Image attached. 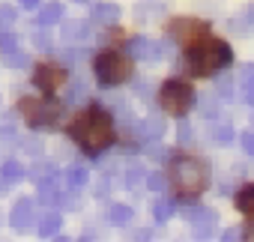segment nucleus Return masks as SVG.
Segmentation results:
<instances>
[{
  "label": "nucleus",
  "mask_w": 254,
  "mask_h": 242,
  "mask_svg": "<svg viewBox=\"0 0 254 242\" xmlns=\"http://www.w3.org/2000/svg\"><path fill=\"white\" fill-rule=\"evenodd\" d=\"M93 69H96L99 84H105V87H114V84H123V81L132 78V63L126 60L123 54H117V51L99 54L96 63H93Z\"/></svg>",
  "instance_id": "4"
},
{
  "label": "nucleus",
  "mask_w": 254,
  "mask_h": 242,
  "mask_svg": "<svg viewBox=\"0 0 254 242\" xmlns=\"http://www.w3.org/2000/svg\"><path fill=\"white\" fill-rule=\"evenodd\" d=\"M87 36H90L87 21H63V39L66 42H84Z\"/></svg>",
  "instance_id": "15"
},
{
  "label": "nucleus",
  "mask_w": 254,
  "mask_h": 242,
  "mask_svg": "<svg viewBox=\"0 0 254 242\" xmlns=\"http://www.w3.org/2000/svg\"><path fill=\"white\" fill-rule=\"evenodd\" d=\"M206 180H209V171L200 159H191V156H180L171 162V182L174 188L183 194V197H194L206 188Z\"/></svg>",
  "instance_id": "3"
},
{
  "label": "nucleus",
  "mask_w": 254,
  "mask_h": 242,
  "mask_svg": "<svg viewBox=\"0 0 254 242\" xmlns=\"http://www.w3.org/2000/svg\"><path fill=\"white\" fill-rule=\"evenodd\" d=\"M233 84H236V81H233V75H227V72H218V75H215V93H218L224 102H230V99L236 96Z\"/></svg>",
  "instance_id": "21"
},
{
  "label": "nucleus",
  "mask_w": 254,
  "mask_h": 242,
  "mask_svg": "<svg viewBox=\"0 0 254 242\" xmlns=\"http://www.w3.org/2000/svg\"><path fill=\"white\" fill-rule=\"evenodd\" d=\"M117 18H120V6L117 3H99V6H93V21L96 24L111 27V24H117Z\"/></svg>",
  "instance_id": "14"
},
{
  "label": "nucleus",
  "mask_w": 254,
  "mask_h": 242,
  "mask_svg": "<svg viewBox=\"0 0 254 242\" xmlns=\"http://www.w3.org/2000/svg\"><path fill=\"white\" fill-rule=\"evenodd\" d=\"M147 168L144 165H129L126 168V174H123V185L126 188H135V185H141V182H147Z\"/></svg>",
  "instance_id": "19"
},
{
  "label": "nucleus",
  "mask_w": 254,
  "mask_h": 242,
  "mask_svg": "<svg viewBox=\"0 0 254 242\" xmlns=\"http://www.w3.org/2000/svg\"><path fill=\"white\" fill-rule=\"evenodd\" d=\"M6 66H9V69H27V66H30V57H27L24 51L15 48V51L6 54Z\"/></svg>",
  "instance_id": "27"
},
{
  "label": "nucleus",
  "mask_w": 254,
  "mask_h": 242,
  "mask_svg": "<svg viewBox=\"0 0 254 242\" xmlns=\"http://www.w3.org/2000/svg\"><path fill=\"white\" fill-rule=\"evenodd\" d=\"M177 141H180V144H191V141H194V132H191V126L186 123L183 117H180V126H177Z\"/></svg>",
  "instance_id": "31"
},
{
  "label": "nucleus",
  "mask_w": 254,
  "mask_h": 242,
  "mask_svg": "<svg viewBox=\"0 0 254 242\" xmlns=\"http://www.w3.org/2000/svg\"><path fill=\"white\" fill-rule=\"evenodd\" d=\"M0 138H3V141H12V138H15V129H12V126H0Z\"/></svg>",
  "instance_id": "39"
},
{
  "label": "nucleus",
  "mask_w": 254,
  "mask_h": 242,
  "mask_svg": "<svg viewBox=\"0 0 254 242\" xmlns=\"http://www.w3.org/2000/svg\"><path fill=\"white\" fill-rule=\"evenodd\" d=\"M15 24V9L6 6V3H0V30H9Z\"/></svg>",
  "instance_id": "30"
},
{
  "label": "nucleus",
  "mask_w": 254,
  "mask_h": 242,
  "mask_svg": "<svg viewBox=\"0 0 254 242\" xmlns=\"http://www.w3.org/2000/svg\"><path fill=\"white\" fill-rule=\"evenodd\" d=\"M6 182H9L6 177H0V194H3V191H6Z\"/></svg>",
  "instance_id": "44"
},
{
  "label": "nucleus",
  "mask_w": 254,
  "mask_h": 242,
  "mask_svg": "<svg viewBox=\"0 0 254 242\" xmlns=\"http://www.w3.org/2000/svg\"><path fill=\"white\" fill-rule=\"evenodd\" d=\"M174 212H177V203H174L171 197H159V200L153 203V215H156V221H159V224H165Z\"/></svg>",
  "instance_id": "22"
},
{
  "label": "nucleus",
  "mask_w": 254,
  "mask_h": 242,
  "mask_svg": "<svg viewBox=\"0 0 254 242\" xmlns=\"http://www.w3.org/2000/svg\"><path fill=\"white\" fill-rule=\"evenodd\" d=\"M233 60V54H230V48L221 42V39H212V36H203L194 48H191V54H189V72L194 75V78H203V75H212V72H218V69H224L227 63Z\"/></svg>",
  "instance_id": "2"
},
{
  "label": "nucleus",
  "mask_w": 254,
  "mask_h": 242,
  "mask_svg": "<svg viewBox=\"0 0 254 242\" xmlns=\"http://www.w3.org/2000/svg\"><path fill=\"white\" fill-rule=\"evenodd\" d=\"M57 230H60V215H57V212L39 215V221H36V233H39V236H54Z\"/></svg>",
  "instance_id": "20"
},
{
  "label": "nucleus",
  "mask_w": 254,
  "mask_h": 242,
  "mask_svg": "<svg viewBox=\"0 0 254 242\" xmlns=\"http://www.w3.org/2000/svg\"><path fill=\"white\" fill-rule=\"evenodd\" d=\"M135 90H138V96H141V99H150V96H153V84H150V81H138V87H135Z\"/></svg>",
  "instance_id": "37"
},
{
  "label": "nucleus",
  "mask_w": 254,
  "mask_h": 242,
  "mask_svg": "<svg viewBox=\"0 0 254 242\" xmlns=\"http://www.w3.org/2000/svg\"><path fill=\"white\" fill-rule=\"evenodd\" d=\"M209 141L218 144V147H230V144L236 141V132H233L227 123H215V126L209 129Z\"/></svg>",
  "instance_id": "17"
},
{
  "label": "nucleus",
  "mask_w": 254,
  "mask_h": 242,
  "mask_svg": "<svg viewBox=\"0 0 254 242\" xmlns=\"http://www.w3.org/2000/svg\"><path fill=\"white\" fill-rule=\"evenodd\" d=\"M24 174H27V171H24V165H18L15 159H9V162L3 165V177H6L9 182H18V180H24Z\"/></svg>",
  "instance_id": "25"
},
{
  "label": "nucleus",
  "mask_w": 254,
  "mask_h": 242,
  "mask_svg": "<svg viewBox=\"0 0 254 242\" xmlns=\"http://www.w3.org/2000/svg\"><path fill=\"white\" fill-rule=\"evenodd\" d=\"M63 182H66L69 191H81V188L87 185V168H84V165H69V168L63 171Z\"/></svg>",
  "instance_id": "13"
},
{
  "label": "nucleus",
  "mask_w": 254,
  "mask_h": 242,
  "mask_svg": "<svg viewBox=\"0 0 254 242\" xmlns=\"http://www.w3.org/2000/svg\"><path fill=\"white\" fill-rule=\"evenodd\" d=\"M221 96L212 90V93H203V96H197V108H200V114L206 117V120H218L221 117Z\"/></svg>",
  "instance_id": "12"
},
{
  "label": "nucleus",
  "mask_w": 254,
  "mask_h": 242,
  "mask_svg": "<svg viewBox=\"0 0 254 242\" xmlns=\"http://www.w3.org/2000/svg\"><path fill=\"white\" fill-rule=\"evenodd\" d=\"M230 27H233V30H251V27H254V6H248V9L242 12V18H233Z\"/></svg>",
  "instance_id": "28"
},
{
  "label": "nucleus",
  "mask_w": 254,
  "mask_h": 242,
  "mask_svg": "<svg viewBox=\"0 0 254 242\" xmlns=\"http://www.w3.org/2000/svg\"><path fill=\"white\" fill-rule=\"evenodd\" d=\"M21 114L33 129L36 126H51L60 117V105L51 102V99H21Z\"/></svg>",
  "instance_id": "6"
},
{
  "label": "nucleus",
  "mask_w": 254,
  "mask_h": 242,
  "mask_svg": "<svg viewBox=\"0 0 254 242\" xmlns=\"http://www.w3.org/2000/svg\"><path fill=\"white\" fill-rule=\"evenodd\" d=\"M69 135L87 150V153H102L114 141V123L105 108H90L84 111L75 123L69 126Z\"/></svg>",
  "instance_id": "1"
},
{
  "label": "nucleus",
  "mask_w": 254,
  "mask_h": 242,
  "mask_svg": "<svg viewBox=\"0 0 254 242\" xmlns=\"http://www.w3.org/2000/svg\"><path fill=\"white\" fill-rule=\"evenodd\" d=\"M81 102H87V84L84 81H75L69 87V93H66V105H81Z\"/></svg>",
  "instance_id": "24"
},
{
  "label": "nucleus",
  "mask_w": 254,
  "mask_h": 242,
  "mask_svg": "<svg viewBox=\"0 0 254 242\" xmlns=\"http://www.w3.org/2000/svg\"><path fill=\"white\" fill-rule=\"evenodd\" d=\"M15 48H18V36L9 33V30H0V51L9 54V51H15Z\"/></svg>",
  "instance_id": "29"
},
{
  "label": "nucleus",
  "mask_w": 254,
  "mask_h": 242,
  "mask_svg": "<svg viewBox=\"0 0 254 242\" xmlns=\"http://www.w3.org/2000/svg\"><path fill=\"white\" fill-rule=\"evenodd\" d=\"M129 54L135 60H159L162 57V45L156 39H147V36H135L129 39Z\"/></svg>",
  "instance_id": "10"
},
{
  "label": "nucleus",
  "mask_w": 254,
  "mask_h": 242,
  "mask_svg": "<svg viewBox=\"0 0 254 242\" xmlns=\"http://www.w3.org/2000/svg\"><path fill=\"white\" fill-rule=\"evenodd\" d=\"M30 39H33V45H36L39 51H51V45H54V42H51V36H48V30H45L42 24L33 30V36H30Z\"/></svg>",
  "instance_id": "26"
},
{
  "label": "nucleus",
  "mask_w": 254,
  "mask_h": 242,
  "mask_svg": "<svg viewBox=\"0 0 254 242\" xmlns=\"http://www.w3.org/2000/svg\"><path fill=\"white\" fill-rule=\"evenodd\" d=\"M239 141H242V150H245L248 156H254V129H245Z\"/></svg>",
  "instance_id": "35"
},
{
  "label": "nucleus",
  "mask_w": 254,
  "mask_h": 242,
  "mask_svg": "<svg viewBox=\"0 0 254 242\" xmlns=\"http://www.w3.org/2000/svg\"><path fill=\"white\" fill-rule=\"evenodd\" d=\"M239 84H242V90H245V87H254V63L242 66V72H239Z\"/></svg>",
  "instance_id": "33"
},
{
  "label": "nucleus",
  "mask_w": 254,
  "mask_h": 242,
  "mask_svg": "<svg viewBox=\"0 0 254 242\" xmlns=\"http://www.w3.org/2000/svg\"><path fill=\"white\" fill-rule=\"evenodd\" d=\"M129 132H132L141 144H156V141H162V135H165V120H162L159 114H150V117L141 120V123L129 126Z\"/></svg>",
  "instance_id": "8"
},
{
  "label": "nucleus",
  "mask_w": 254,
  "mask_h": 242,
  "mask_svg": "<svg viewBox=\"0 0 254 242\" xmlns=\"http://www.w3.org/2000/svg\"><path fill=\"white\" fill-rule=\"evenodd\" d=\"M66 66H75V60H84V51H63Z\"/></svg>",
  "instance_id": "38"
},
{
  "label": "nucleus",
  "mask_w": 254,
  "mask_h": 242,
  "mask_svg": "<svg viewBox=\"0 0 254 242\" xmlns=\"http://www.w3.org/2000/svg\"><path fill=\"white\" fill-rule=\"evenodd\" d=\"M236 209L245 212V215L254 212V182H251V185H242V191L236 194Z\"/></svg>",
  "instance_id": "23"
},
{
  "label": "nucleus",
  "mask_w": 254,
  "mask_h": 242,
  "mask_svg": "<svg viewBox=\"0 0 254 242\" xmlns=\"http://www.w3.org/2000/svg\"><path fill=\"white\" fill-rule=\"evenodd\" d=\"M9 224L15 230H24L33 224V200L30 197H18L15 206H12V215H9Z\"/></svg>",
  "instance_id": "11"
},
{
  "label": "nucleus",
  "mask_w": 254,
  "mask_h": 242,
  "mask_svg": "<svg viewBox=\"0 0 254 242\" xmlns=\"http://www.w3.org/2000/svg\"><path fill=\"white\" fill-rule=\"evenodd\" d=\"M159 102H162V111L171 114V117H186V111L191 108L194 102V90L183 81H168L162 84V93H159Z\"/></svg>",
  "instance_id": "5"
},
{
  "label": "nucleus",
  "mask_w": 254,
  "mask_h": 242,
  "mask_svg": "<svg viewBox=\"0 0 254 242\" xmlns=\"http://www.w3.org/2000/svg\"><path fill=\"white\" fill-rule=\"evenodd\" d=\"M60 15H63V6H60V3H45V6H39L36 24L51 27V24H57V21H60Z\"/></svg>",
  "instance_id": "18"
},
{
  "label": "nucleus",
  "mask_w": 254,
  "mask_h": 242,
  "mask_svg": "<svg viewBox=\"0 0 254 242\" xmlns=\"http://www.w3.org/2000/svg\"><path fill=\"white\" fill-rule=\"evenodd\" d=\"M105 218H108L111 224H129V221H132V206H129V203H111V206L105 209Z\"/></svg>",
  "instance_id": "16"
},
{
  "label": "nucleus",
  "mask_w": 254,
  "mask_h": 242,
  "mask_svg": "<svg viewBox=\"0 0 254 242\" xmlns=\"http://www.w3.org/2000/svg\"><path fill=\"white\" fill-rule=\"evenodd\" d=\"M132 236H135V239H150V236H153V230H135Z\"/></svg>",
  "instance_id": "41"
},
{
  "label": "nucleus",
  "mask_w": 254,
  "mask_h": 242,
  "mask_svg": "<svg viewBox=\"0 0 254 242\" xmlns=\"http://www.w3.org/2000/svg\"><path fill=\"white\" fill-rule=\"evenodd\" d=\"M245 230H248L245 236H248V239H254V212H251V221H248V227H245Z\"/></svg>",
  "instance_id": "42"
},
{
  "label": "nucleus",
  "mask_w": 254,
  "mask_h": 242,
  "mask_svg": "<svg viewBox=\"0 0 254 242\" xmlns=\"http://www.w3.org/2000/svg\"><path fill=\"white\" fill-rule=\"evenodd\" d=\"M242 236H245V233H242V227H227V230L221 233V239H224V242H236V239H242Z\"/></svg>",
  "instance_id": "36"
},
{
  "label": "nucleus",
  "mask_w": 254,
  "mask_h": 242,
  "mask_svg": "<svg viewBox=\"0 0 254 242\" xmlns=\"http://www.w3.org/2000/svg\"><path fill=\"white\" fill-rule=\"evenodd\" d=\"M75 3H87V0H75Z\"/></svg>",
  "instance_id": "45"
},
{
  "label": "nucleus",
  "mask_w": 254,
  "mask_h": 242,
  "mask_svg": "<svg viewBox=\"0 0 254 242\" xmlns=\"http://www.w3.org/2000/svg\"><path fill=\"white\" fill-rule=\"evenodd\" d=\"M21 6H27V9H36V6H39V0H21Z\"/></svg>",
  "instance_id": "43"
},
{
  "label": "nucleus",
  "mask_w": 254,
  "mask_h": 242,
  "mask_svg": "<svg viewBox=\"0 0 254 242\" xmlns=\"http://www.w3.org/2000/svg\"><path fill=\"white\" fill-rule=\"evenodd\" d=\"M30 174H33V180L39 182V180H45V177H54V165H48V162H36V168H33Z\"/></svg>",
  "instance_id": "32"
},
{
  "label": "nucleus",
  "mask_w": 254,
  "mask_h": 242,
  "mask_svg": "<svg viewBox=\"0 0 254 242\" xmlns=\"http://www.w3.org/2000/svg\"><path fill=\"white\" fill-rule=\"evenodd\" d=\"M168 33H171L183 48H194V45L206 36V24H203V21H194V18H177V21H171Z\"/></svg>",
  "instance_id": "7"
},
{
  "label": "nucleus",
  "mask_w": 254,
  "mask_h": 242,
  "mask_svg": "<svg viewBox=\"0 0 254 242\" xmlns=\"http://www.w3.org/2000/svg\"><path fill=\"white\" fill-rule=\"evenodd\" d=\"M33 81H36V87H42L45 93H54L57 87H63V81H66V69L57 66V63H39L36 72H33Z\"/></svg>",
  "instance_id": "9"
},
{
  "label": "nucleus",
  "mask_w": 254,
  "mask_h": 242,
  "mask_svg": "<svg viewBox=\"0 0 254 242\" xmlns=\"http://www.w3.org/2000/svg\"><path fill=\"white\" fill-rule=\"evenodd\" d=\"M147 185H150L153 191H165V185H168V180H165L162 174H150V177H147Z\"/></svg>",
  "instance_id": "34"
},
{
  "label": "nucleus",
  "mask_w": 254,
  "mask_h": 242,
  "mask_svg": "<svg viewBox=\"0 0 254 242\" xmlns=\"http://www.w3.org/2000/svg\"><path fill=\"white\" fill-rule=\"evenodd\" d=\"M242 99H245L248 105H254V87H245V90H242Z\"/></svg>",
  "instance_id": "40"
}]
</instances>
